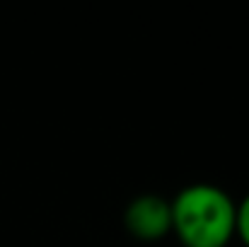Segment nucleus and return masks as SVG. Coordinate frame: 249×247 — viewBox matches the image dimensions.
I'll return each instance as SVG.
<instances>
[{
  "instance_id": "nucleus-1",
  "label": "nucleus",
  "mask_w": 249,
  "mask_h": 247,
  "mask_svg": "<svg viewBox=\"0 0 249 247\" xmlns=\"http://www.w3.org/2000/svg\"><path fill=\"white\" fill-rule=\"evenodd\" d=\"M172 235L181 247H230L237 238L235 199L206 182L181 187L169 199Z\"/></svg>"
},
{
  "instance_id": "nucleus-2",
  "label": "nucleus",
  "mask_w": 249,
  "mask_h": 247,
  "mask_svg": "<svg viewBox=\"0 0 249 247\" xmlns=\"http://www.w3.org/2000/svg\"><path fill=\"white\" fill-rule=\"evenodd\" d=\"M124 228L141 243H158L172 235L169 201L160 194H141L131 199L124 211Z\"/></svg>"
},
{
  "instance_id": "nucleus-3",
  "label": "nucleus",
  "mask_w": 249,
  "mask_h": 247,
  "mask_svg": "<svg viewBox=\"0 0 249 247\" xmlns=\"http://www.w3.org/2000/svg\"><path fill=\"white\" fill-rule=\"evenodd\" d=\"M237 240L249 247V194L237 204Z\"/></svg>"
}]
</instances>
